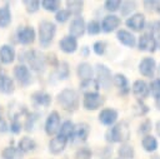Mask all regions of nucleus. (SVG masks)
<instances>
[{
    "mask_svg": "<svg viewBox=\"0 0 160 159\" xmlns=\"http://www.w3.org/2000/svg\"><path fill=\"white\" fill-rule=\"evenodd\" d=\"M159 5H160V1H155V0H146L144 1V6L148 11H158L159 9Z\"/></svg>",
    "mask_w": 160,
    "mask_h": 159,
    "instance_id": "47",
    "label": "nucleus"
},
{
    "mask_svg": "<svg viewBox=\"0 0 160 159\" xmlns=\"http://www.w3.org/2000/svg\"><path fill=\"white\" fill-rule=\"evenodd\" d=\"M120 5H121V1L120 0H106L104 3V8L110 11V13H114L116 10L120 9Z\"/></svg>",
    "mask_w": 160,
    "mask_h": 159,
    "instance_id": "44",
    "label": "nucleus"
},
{
    "mask_svg": "<svg viewBox=\"0 0 160 159\" xmlns=\"http://www.w3.org/2000/svg\"><path fill=\"white\" fill-rule=\"evenodd\" d=\"M24 5H25V10L29 14H35L41 6L40 1L38 0H24Z\"/></svg>",
    "mask_w": 160,
    "mask_h": 159,
    "instance_id": "38",
    "label": "nucleus"
},
{
    "mask_svg": "<svg viewBox=\"0 0 160 159\" xmlns=\"http://www.w3.org/2000/svg\"><path fill=\"white\" fill-rule=\"evenodd\" d=\"M131 90H132V94L138 98V100L145 99V98L149 95V93H150L149 85L146 84L145 80H141V79L134 81V84H132V86H131Z\"/></svg>",
    "mask_w": 160,
    "mask_h": 159,
    "instance_id": "16",
    "label": "nucleus"
},
{
    "mask_svg": "<svg viewBox=\"0 0 160 159\" xmlns=\"http://www.w3.org/2000/svg\"><path fill=\"white\" fill-rule=\"evenodd\" d=\"M56 75H58V79L60 80H65L69 78V74H70V68H69V64L66 61H59L58 66H56Z\"/></svg>",
    "mask_w": 160,
    "mask_h": 159,
    "instance_id": "33",
    "label": "nucleus"
},
{
    "mask_svg": "<svg viewBox=\"0 0 160 159\" xmlns=\"http://www.w3.org/2000/svg\"><path fill=\"white\" fill-rule=\"evenodd\" d=\"M138 48L141 51H148V53H154L156 50V43H155V38L150 34V33H145L142 34L139 40H138Z\"/></svg>",
    "mask_w": 160,
    "mask_h": 159,
    "instance_id": "12",
    "label": "nucleus"
},
{
    "mask_svg": "<svg viewBox=\"0 0 160 159\" xmlns=\"http://www.w3.org/2000/svg\"><path fill=\"white\" fill-rule=\"evenodd\" d=\"M155 130H156L158 135L160 136V120H158V121H156V124H155Z\"/></svg>",
    "mask_w": 160,
    "mask_h": 159,
    "instance_id": "53",
    "label": "nucleus"
},
{
    "mask_svg": "<svg viewBox=\"0 0 160 159\" xmlns=\"http://www.w3.org/2000/svg\"><path fill=\"white\" fill-rule=\"evenodd\" d=\"M121 24V19L114 14H109L106 16H104L102 21H101V30L104 33H111L114 30H116V28H119Z\"/></svg>",
    "mask_w": 160,
    "mask_h": 159,
    "instance_id": "14",
    "label": "nucleus"
},
{
    "mask_svg": "<svg viewBox=\"0 0 160 159\" xmlns=\"http://www.w3.org/2000/svg\"><path fill=\"white\" fill-rule=\"evenodd\" d=\"M22 59L28 63V68L36 73H41L44 69H45V65H46V58L44 54H41L39 50H28L22 54Z\"/></svg>",
    "mask_w": 160,
    "mask_h": 159,
    "instance_id": "3",
    "label": "nucleus"
},
{
    "mask_svg": "<svg viewBox=\"0 0 160 159\" xmlns=\"http://www.w3.org/2000/svg\"><path fill=\"white\" fill-rule=\"evenodd\" d=\"M105 103V99L102 95H100L98 91H90L84 93L82 98V106L86 110H96Z\"/></svg>",
    "mask_w": 160,
    "mask_h": 159,
    "instance_id": "6",
    "label": "nucleus"
},
{
    "mask_svg": "<svg viewBox=\"0 0 160 159\" xmlns=\"http://www.w3.org/2000/svg\"><path fill=\"white\" fill-rule=\"evenodd\" d=\"M9 130V126L5 121V119L2 118V114H1V108H0V133H6Z\"/></svg>",
    "mask_w": 160,
    "mask_h": 159,
    "instance_id": "49",
    "label": "nucleus"
},
{
    "mask_svg": "<svg viewBox=\"0 0 160 159\" xmlns=\"http://www.w3.org/2000/svg\"><path fill=\"white\" fill-rule=\"evenodd\" d=\"M80 89H82L85 93H90V91H96L99 88L98 83L95 79H90V80H85L80 83Z\"/></svg>",
    "mask_w": 160,
    "mask_h": 159,
    "instance_id": "37",
    "label": "nucleus"
},
{
    "mask_svg": "<svg viewBox=\"0 0 160 159\" xmlns=\"http://www.w3.org/2000/svg\"><path fill=\"white\" fill-rule=\"evenodd\" d=\"M155 69H156V63H155V59L151 56H145L139 63V71L141 75L146 78H152Z\"/></svg>",
    "mask_w": 160,
    "mask_h": 159,
    "instance_id": "11",
    "label": "nucleus"
},
{
    "mask_svg": "<svg viewBox=\"0 0 160 159\" xmlns=\"http://www.w3.org/2000/svg\"><path fill=\"white\" fill-rule=\"evenodd\" d=\"M92 50H94V53H95L96 55H104V53H105V50H106V44H105V41H101V40L95 41L94 45H92Z\"/></svg>",
    "mask_w": 160,
    "mask_h": 159,
    "instance_id": "45",
    "label": "nucleus"
},
{
    "mask_svg": "<svg viewBox=\"0 0 160 159\" xmlns=\"http://www.w3.org/2000/svg\"><path fill=\"white\" fill-rule=\"evenodd\" d=\"M155 43H156V48H159V49H160V33H158V34H156Z\"/></svg>",
    "mask_w": 160,
    "mask_h": 159,
    "instance_id": "52",
    "label": "nucleus"
},
{
    "mask_svg": "<svg viewBox=\"0 0 160 159\" xmlns=\"http://www.w3.org/2000/svg\"><path fill=\"white\" fill-rule=\"evenodd\" d=\"M31 99L36 105H40V106L46 108L51 104V95L48 94L46 91H42V90H38V91L32 93Z\"/></svg>",
    "mask_w": 160,
    "mask_h": 159,
    "instance_id": "24",
    "label": "nucleus"
},
{
    "mask_svg": "<svg viewBox=\"0 0 160 159\" xmlns=\"http://www.w3.org/2000/svg\"><path fill=\"white\" fill-rule=\"evenodd\" d=\"M18 148H19L22 153H29V151L35 150L36 143H35L34 139H31V138H29V136H22V138H20V140L18 141Z\"/></svg>",
    "mask_w": 160,
    "mask_h": 159,
    "instance_id": "29",
    "label": "nucleus"
},
{
    "mask_svg": "<svg viewBox=\"0 0 160 159\" xmlns=\"http://www.w3.org/2000/svg\"><path fill=\"white\" fill-rule=\"evenodd\" d=\"M16 38H18V41L22 45H30L35 41V38H36V31L32 26H20L18 30H16Z\"/></svg>",
    "mask_w": 160,
    "mask_h": 159,
    "instance_id": "9",
    "label": "nucleus"
},
{
    "mask_svg": "<svg viewBox=\"0 0 160 159\" xmlns=\"http://www.w3.org/2000/svg\"><path fill=\"white\" fill-rule=\"evenodd\" d=\"M66 10L70 13V15H75V16H80L82 9H84V1L81 0H68L66 3Z\"/></svg>",
    "mask_w": 160,
    "mask_h": 159,
    "instance_id": "28",
    "label": "nucleus"
},
{
    "mask_svg": "<svg viewBox=\"0 0 160 159\" xmlns=\"http://www.w3.org/2000/svg\"><path fill=\"white\" fill-rule=\"evenodd\" d=\"M136 9V1H131V0H126V1H122L121 5H120V11H121V15L122 16H128L130 15L134 10Z\"/></svg>",
    "mask_w": 160,
    "mask_h": 159,
    "instance_id": "34",
    "label": "nucleus"
},
{
    "mask_svg": "<svg viewBox=\"0 0 160 159\" xmlns=\"http://www.w3.org/2000/svg\"><path fill=\"white\" fill-rule=\"evenodd\" d=\"M91 150L86 146L84 148H79L76 151H75V159H91Z\"/></svg>",
    "mask_w": 160,
    "mask_h": 159,
    "instance_id": "43",
    "label": "nucleus"
},
{
    "mask_svg": "<svg viewBox=\"0 0 160 159\" xmlns=\"http://www.w3.org/2000/svg\"><path fill=\"white\" fill-rule=\"evenodd\" d=\"M0 73H1V63H0Z\"/></svg>",
    "mask_w": 160,
    "mask_h": 159,
    "instance_id": "57",
    "label": "nucleus"
},
{
    "mask_svg": "<svg viewBox=\"0 0 160 159\" xmlns=\"http://www.w3.org/2000/svg\"><path fill=\"white\" fill-rule=\"evenodd\" d=\"M15 90V85H14V80L4 74L2 71L0 73V93L2 94H12Z\"/></svg>",
    "mask_w": 160,
    "mask_h": 159,
    "instance_id": "23",
    "label": "nucleus"
},
{
    "mask_svg": "<svg viewBox=\"0 0 160 159\" xmlns=\"http://www.w3.org/2000/svg\"><path fill=\"white\" fill-rule=\"evenodd\" d=\"M118 119V111L112 108H105L99 113V121L104 125H112Z\"/></svg>",
    "mask_w": 160,
    "mask_h": 159,
    "instance_id": "19",
    "label": "nucleus"
},
{
    "mask_svg": "<svg viewBox=\"0 0 160 159\" xmlns=\"http://www.w3.org/2000/svg\"><path fill=\"white\" fill-rule=\"evenodd\" d=\"M156 106H158V109L160 110V99H156Z\"/></svg>",
    "mask_w": 160,
    "mask_h": 159,
    "instance_id": "54",
    "label": "nucleus"
},
{
    "mask_svg": "<svg viewBox=\"0 0 160 159\" xmlns=\"http://www.w3.org/2000/svg\"><path fill=\"white\" fill-rule=\"evenodd\" d=\"M149 90L151 91V94L155 98V100L156 99H160V78L154 79L151 81V84L149 85Z\"/></svg>",
    "mask_w": 160,
    "mask_h": 159,
    "instance_id": "41",
    "label": "nucleus"
},
{
    "mask_svg": "<svg viewBox=\"0 0 160 159\" xmlns=\"http://www.w3.org/2000/svg\"><path fill=\"white\" fill-rule=\"evenodd\" d=\"M56 34V25L49 20H42L39 24V41L42 48H48Z\"/></svg>",
    "mask_w": 160,
    "mask_h": 159,
    "instance_id": "4",
    "label": "nucleus"
},
{
    "mask_svg": "<svg viewBox=\"0 0 160 159\" xmlns=\"http://www.w3.org/2000/svg\"><path fill=\"white\" fill-rule=\"evenodd\" d=\"M76 74L79 76V79L81 81H85V80H90L92 79V75H94V70H92V66L84 61V63H80L76 68Z\"/></svg>",
    "mask_w": 160,
    "mask_h": 159,
    "instance_id": "22",
    "label": "nucleus"
},
{
    "mask_svg": "<svg viewBox=\"0 0 160 159\" xmlns=\"http://www.w3.org/2000/svg\"><path fill=\"white\" fill-rule=\"evenodd\" d=\"M58 103L61 105V108L69 113H74L79 108V94L76 90L71 88H65L58 94Z\"/></svg>",
    "mask_w": 160,
    "mask_h": 159,
    "instance_id": "1",
    "label": "nucleus"
},
{
    "mask_svg": "<svg viewBox=\"0 0 160 159\" xmlns=\"http://www.w3.org/2000/svg\"><path fill=\"white\" fill-rule=\"evenodd\" d=\"M86 31V24H85V20L82 16H75L70 25H69V34L70 36L78 39V38H81L84 35V33Z\"/></svg>",
    "mask_w": 160,
    "mask_h": 159,
    "instance_id": "10",
    "label": "nucleus"
},
{
    "mask_svg": "<svg viewBox=\"0 0 160 159\" xmlns=\"http://www.w3.org/2000/svg\"><path fill=\"white\" fill-rule=\"evenodd\" d=\"M151 159H160V155H154Z\"/></svg>",
    "mask_w": 160,
    "mask_h": 159,
    "instance_id": "55",
    "label": "nucleus"
},
{
    "mask_svg": "<svg viewBox=\"0 0 160 159\" xmlns=\"http://www.w3.org/2000/svg\"><path fill=\"white\" fill-rule=\"evenodd\" d=\"M16 58V51L12 45L4 44L0 46V63L1 64H11Z\"/></svg>",
    "mask_w": 160,
    "mask_h": 159,
    "instance_id": "15",
    "label": "nucleus"
},
{
    "mask_svg": "<svg viewBox=\"0 0 160 159\" xmlns=\"http://www.w3.org/2000/svg\"><path fill=\"white\" fill-rule=\"evenodd\" d=\"M96 83L99 88L109 89L111 84V71L110 69L104 64H96Z\"/></svg>",
    "mask_w": 160,
    "mask_h": 159,
    "instance_id": "8",
    "label": "nucleus"
},
{
    "mask_svg": "<svg viewBox=\"0 0 160 159\" xmlns=\"http://www.w3.org/2000/svg\"><path fill=\"white\" fill-rule=\"evenodd\" d=\"M1 158L2 159H22L24 158V153L14 145H9L5 146L1 151Z\"/></svg>",
    "mask_w": 160,
    "mask_h": 159,
    "instance_id": "25",
    "label": "nucleus"
},
{
    "mask_svg": "<svg viewBox=\"0 0 160 159\" xmlns=\"http://www.w3.org/2000/svg\"><path fill=\"white\" fill-rule=\"evenodd\" d=\"M86 31L89 35H96L101 31V25L98 20H90L86 24Z\"/></svg>",
    "mask_w": 160,
    "mask_h": 159,
    "instance_id": "39",
    "label": "nucleus"
},
{
    "mask_svg": "<svg viewBox=\"0 0 160 159\" xmlns=\"http://www.w3.org/2000/svg\"><path fill=\"white\" fill-rule=\"evenodd\" d=\"M118 154H119L120 159H134L135 149L132 145H130L128 143H122L118 149Z\"/></svg>",
    "mask_w": 160,
    "mask_h": 159,
    "instance_id": "32",
    "label": "nucleus"
},
{
    "mask_svg": "<svg viewBox=\"0 0 160 159\" xmlns=\"http://www.w3.org/2000/svg\"><path fill=\"white\" fill-rule=\"evenodd\" d=\"M66 143H68V139H65L58 134L54 138H51V140L49 141V151L54 155H58L65 149Z\"/></svg>",
    "mask_w": 160,
    "mask_h": 159,
    "instance_id": "18",
    "label": "nucleus"
},
{
    "mask_svg": "<svg viewBox=\"0 0 160 159\" xmlns=\"http://www.w3.org/2000/svg\"><path fill=\"white\" fill-rule=\"evenodd\" d=\"M14 78L21 86H29L32 83V76L31 71L25 64H18L14 68Z\"/></svg>",
    "mask_w": 160,
    "mask_h": 159,
    "instance_id": "5",
    "label": "nucleus"
},
{
    "mask_svg": "<svg viewBox=\"0 0 160 159\" xmlns=\"http://www.w3.org/2000/svg\"><path fill=\"white\" fill-rule=\"evenodd\" d=\"M21 111L20 113H16L15 115H12L11 118V123L9 125V130L12 133V134H19L22 129V125H21V121L19 120V116H20Z\"/></svg>",
    "mask_w": 160,
    "mask_h": 159,
    "instance_id": "36",
    "label": "nucleus"
},
{
    "mask_svg": "<svg viewBox=\"0 0 160 159\" xmlns=\"http://www.w3.org/2000/svg\"><path fill=\"white\" fill-rule=\"evenodd\" d=\"M151 126H152V123H151V120L150 119H145L141 124H140V126H139V133H141V134H149V131L151 130Z\"/></svg>",
    "mask_w": 160,
    "mask_h": 159,
    "instance_id": "46",
    "label": "nucleus"
},
{
    "mask_svg": "<svg viewBox=\"0 0 160 159\" xmlns=\"http://www.w3.org/2000/svg\"><path fill=\"white\" fill-rule=\"evenodd\" d=\"M116 38H118V40H119L122 45H125V46H128V48H134V46L136 45V38L134 36V34H131V33L128 31V30H124V29L118 30Z\"/></svg>",
    "mask_w": 160,
    "mask_h": 159,
    "instance_id": "20",
    "label": "nucleus"
},
{
    "mask_svg": "<svg viewBox=\"0 0 160 159\" xmlns=\"http://www.w3.org/2000/svg\"><path fill=\"white\" fill-rule=\"evenodd\" d=\"M106 141L109 143H126L130 138V129L125 121L116 123L105 134Z\"/></svg>",
    "mask_w": 160,
    "mask_h": 159,
    "instance_id": "2",
    "label": "nucleus"
},
{
    "mask_svg": "<svg viewBox=\"0 0 160 159\" xmlns=\"http://www.w3.org/2000/svg\"><path fill=\"white\" fill-rule=\"evenodd\" d=\"M12 16H11V10L9 4H5L0 6V28L5 29L11 24Z\"/></svg>",
    "mask_w": 160,
    "mask_h": 159,
    "instance_id": "27",
    "label": "nucleus"
},
{
    "mask_svg": "<svg viewBox=\"0 0 160 159\" xmlns=\"http://www.w3.org/2000/svg\"><path fill=\"white\" fill-rule=\"evenodd\" d=\"M145 16L141 13H135L132 15H130V18H128L126 20V26L130 28L132 31H141L142 29H145Z\"/></svg>",
    "mask_w": 160,
    "mask_h": 159,
    "instance_id": "13",
    "label": "nucleus"
},
{
    "mask_svg": "<svg viewBox=\"0 0 160 159\" xmlns=\"http://www.w3.org/2000/svg\"><path fill=\"white\" fill-rule=\"evenodd\" d=\"M40 4L49 13H56L60 10V1L58 0H42L40 1Z\"/></svg>",
    "mask_w": 160,
    "mask_h": 159,
    "instance_id": "35",
    "label": "nucleus"
},
{
    "mask_svg": "<svg viewBox=\"0 0 160 159\" xmlns=\"http://www.w3.org/2000/svg\"><path fill=\"white\" fill-rule=\"evenodd\" d=\"M111 155H112V150H111L110 148H106V149L104 150V154H102V158H101V159H110Z\"/></svg>",
    "mask_w": 160,
    "mask_h": 159,
    "instance_id": "50",
    "label": "nucleus"
},
{
    "mask_svg": "<svg viewBox=\"0 0 160 159\" xmlns=\"http://www.w3.org/2000/svg\"><path fill=\"white\" fill-rule=\"evenodd\" d=\"M112 83H114V85L120 90V93H121L122 95H126V94L130 91L129 80H128V78H126L124 74H121V73L115 74L114 78H112Z\"/></svg>",
    "mask_w": 160,
    "mask_h": 159,
    "instance_id": "21",
    "label": "nucleus"
},
{
    "mask_svg": "<svg viewBox=\"0 0 160 159\" xmlns=\"http://www.w3.org/2000/svg\"><path fill=\"white\" fill-rule=\"evenodd\" d=\"M89 134H90V126H89V124H86V123L75 124V129H74L72 138H76V139H79V140L85 141V140L88 139Z\"/></svg>",
    "mask_w": 160,
    "mask_h": 159,
    "instance_id": "26",
    "label": "nucleus"
},
{
    "mask_svg": "<svg viewBox=\"0 0 160 159\" xmlns=\"http://www.w3.org/2000/svg\"><path fill=\"white\" fill-rule=\"evenodd\" d=\"M89 51H90V50H89V46L85 45V46L81 48V55H82V56H88V55H89Z\"/></svg>",
    "mask_w": 160,
    "mask_h": 159,
    "instance_id": "51",
    "label": "nucleus"
},
{
    "mask_svg": "<svg viewBox=\"0 0 160 159\" xmlns=\"http://www.w3.org/2000/svg\"><path fill=\"white\" fill-rule=\"evenodd\" d=\"M158 74H159V76H160V65H159V68H158Z\"/></svg>",
    "mask_w": 160,
    "mask_h": 159,
    "instance_id": "56",
    "label": "nucleus"
},
{
    "mask_svg": "<svg viewBox=\"0 0 160 159\" xmlns=\"http://www.w3.org/2000/svg\"><path fill=\"white\" fill-rule=\"evenodd\" d=\"M135 109H138V110H139V111L136 113V114H139V115H144L145 113H148V111H149L148 105H145V104L142 103V100H138V103H136V105H135Z\"/></svg>",
    "mask_w": 160,
    "mask_h": 159,
    "instance_id": "48",
    "label": "nucleus"
},
{
    "mask_svg": "<svg viewBox=\"0 0 160 159\" xmlns=\"http://www.w3.org/2000/svg\"><path fill=\"white\" fill-rule=\"evenodd\" d=\"M119 159H120V158H119Z\"/></svg>",
    "mask_w": 160,
    "mask_h": 159,
    "instance_id": "58",
    "label": "nucleus"
},
{
    "mask_svg": "<svg viewBox=\"0 0 160 159\" xmlns=\"http://www.w3.org/2000/svg\"><path fill=\"white\" fill-rule=\"evenodd\" d=\"M59 48L65 54H72L78 50V40L70 35H66L59 41Z\"/></svg>",
    "mask_w": 160,
    "mask_h": 159,
    "instance_id": "17",
    "label": "nucleus"
},
{
    "mask_svg": "<svg viewBox=\"0 0 160 159\" xmlns=\"http://www.w3.org/2000/svg\"><path fill=\"white\" fill-rule=\"evenodd\" d=\"M38 116H39V114H36V113H26V119H25V123H24L25 130H28V131L32 130L34 123L38 120Z\"/></svg>",
    "mask_w": 160,
    "mask_h": 159,
    "instance_id": "40",
    "label": "nucleus"
},
{
    "mask_svg": "<svg viewBox=\"0 0 160 159\" xmlns=\"http://www.w3.org/2000/svg\"><path fill=\"white\" fill-rule=\"evenodd\" d=\"M60 125H61V121H60V115L56 110H52L46 120H45V125H44V129H45V133L51 136V135H58L59 133V129H60Z\"/></svg>",
    "mask_w": 160,
    "mask_h": 159,
    "instance_id": "7",
    "label": "nucleus"
},
{
    "mask_svg": "<svg viewBox=\"0 0 160 159\" xmlns=\"http://www.w3.org/2000/svg\"><path fill=\"white\" fill-rule=\"evenodd\" d=\"M141 145H142V148H144L145 151L152 153V151H155L158 149V140H156L155 136L148 134V135H145L141 139Z\"/></svg>",
    "mask_w": 160,
    "mask_h": 159,
    "instance_id": "31",
    "label": "nucleus"
},
{
    "mask_svg": "<svg viewBox=\"0 0 160 159\" xmlns=\"http://www.w3.org/2000/svg\"><path fill=\"white\" fill-rule=\"evenodd\" d=\"M74 129H75V124H74L71 120H65V121L60 125V129H59V133H58V134L69 140L70 138H72Z\"/></svg>",
    "mask_w": 160,
    "mask_h": 159,
    "instance_id": "30",
    "label": "nucleus"
},
{
    "mask_svg": "<svg viewBox=\"0 0 160 159\" xmlns=\"http://www.w3.org/2000/svg\"><path fill=\"white\" fill-rule=\"evenodd\" d=\"M70 13L66 10V9H60L59 11H56V14H55V20L58 21V23H60V24H64V23H66L69 19H70Z\"/></svg>",
    "mask_w": 160,
    "mask_h": 159,
    "instance_id": "42",
    "label": "nucleus"
}]
</instances>
